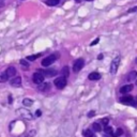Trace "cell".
Listing matches in <instances>:
<instances>
[{
    "label": "cell",
    "mask_w": 137,
    "mask_h": 137,
    "mask_svg": "<svg viewBox=\"0 0 137 137\" xmlns=\"http://www.w3.org/2000/svg\"><path fill=\"white\" fill-rule=\"evenodd\" d=\"M84 65H85L84 59H77V60L74 62V64H73V72H75V73L79 72V71L84 68Z\"/></svg>",
    "instance_id": "6da1fadb"
},
{
    "label": "cell",
    "mask_w": 137,
    "mask_h": 137,
    "mask_svg": "<svg viewBox=\"0 0 137 137\" xmlns=\"http://www.w3.org/2000/svg\"><path fill=\"white\" fill-rule=\"evenodd\" d=\"M54 84L55 86L58 88V89H63L65 86H67V79H65V77H58V78L55 79L54 81Z\"/></svg>",
    "instance_id": "7a4b0ae2"
},
{
    "label": "cell",
    "mask_w": 137,
    "mask_h": 137,
    "mask_svg": "<svg viewBox=\"0 0 137 137\" xmlns=\"http://www.w3.org/2000/svg\"><path fill=\"white\" fill-rule=\"evenodd\" d=\"M56 59H57V55H50L48 57H46L43 59V61H42V65L43 67H49L50 64H52L54 62L56 61Z\"/></svg>",
    "instance_id": "3957f363"
},
{
    "label": "cell",
    "mask_w": 137,
    "mask_h": 137,
    "mask_svg": "<svg viewBox=\"0 0 137 137\" xmlns=\"http://www.w3.org/2000/svg\"><path fill=\"white\" fill-rule=\"evenodd\" d=\"M119 63H120V57H117L112 60L111 64H110V73L111 74H116L118 68H119Z\"/></svg>",
    "instance_id": "277c9868"
},
{
    "label": "cell",
    "mask_w": 137,
    "mask_h": 137,
    "mask_svg": "<svg viewBox=\"0 0 137 137\" xmlns=\"http://www.w3.org/2000/svg\"><path fill=\"white\" fill-rule=\"evenodd\" d=\"M32 79H33V82H34V84L40 85V84H42V82L44 81V75H43L42 73H40V72H37V73L33 74Z\"/></svg>",
    "instance_id": "5b68a950"
},
{
    "label": "cell",
    "mask_w": 137,
    "mask_h": 137,
    "mask_svg": "<svg viewBox=\"0 0 137 137\" xmlns=\"http://www.w3.org/2000/svg\"><path fill=\"white\" fill-rule=\"evenodd\" d=\"M39 72H40V73H42V74L45 75V76H47V77H54V76H55V75L58 73L55 69H47V70H45V71L40 70Z\"/></svg>",
    "instance_id": "8992f818"
},
{
    "label": "cell",
    "mask_w": 137,
    "mask_h": 137,
    "mask_svg": "<svg viewBox=\"0 0 137 137\" xmlns=\"http://www.w3.org/2000/svg\"><path fill=\"white\" fill-rule=\"evenodd\" d=\"M10 84H11V86H14V87L20 86V85H22V77H18V76L13 77V78L11 79Z\"/></svg>",
    "instance_id": "52a82bcc"
},
{
    "label": "cell",
    "mask_w": 137,
    "mask_h": 137,
    "mask_svg": "<svg viewBox=\"0 0 137 137\" xmlns=\"http://www.w3.org/2000/svg\"><path fill=\"white\" fill-rule=\"evenodd\" d=\"M132 90H133V85H125V86H123V87L120 88V92L124 93V94L131 92Z\"/></svg>",
    "instance_id": "ba28073f"
},
{
    "label": "cell",
    "mask_w": 137,
    "mask_h": 137,
    "mask_svg": "<svg viewBox=\"0 0 137 137\" xmlns=\"http://www.w3.org/2000/svg\"><path fill=\"white\" fill-rule=\"evenodd\" d=\"M5 73H7V75H8L9 78H10V77H14V76L16 75V70H15L14 67H10V68L7 69Z\"/></svg>",
    "instance_id": "9c48e42d"
},
{
    "label": "cell",
    "mask_w": 137,
    "mask_h": 137,
    "mask_svg": "<svg viewBox=\"0 0 137 137\" xmlns=\"http://www.w3.org/2000/svg\"><path fill=\"white\" fill-rule=\"evenodd\" d=\"M18 112H19V114L22 115V117H24V118L30 119V120H31V119L33 118V117H32V115H31V114H30V112H29L28 110H25V109H19V110H18Z\"/></svg>",
    "instance_id": "30bf717a"
},
{
    "label": "cell",
    "mask_w": 137,
    "mask_h": 137,
    "mask_svg": "<svg viewBox=\"0 0 137 137\" xmlns=\"http://www.w3.org/2000/svg\"><path fill=\"white\" fill-rule=\"evenodd\" d=\"M136 77H137L136 71H131V72L128 74V76H127V80L128 81H133V80L136 79Z\"/></svg>",
    "instance_id": "8fae6325"
},
{
    "label": "cell",
    "mask_w": 137,
    "mask_h": 137,
    "mask_svg": "<svg viewBox=\"0 0 137 137\" xmlns=\"http://www.w3.org/2000/svg\"><path fill=\"white\" fill-rule=\"evenodd\" d=\"M88 78L90 79V80H99V79L101 78V75H100L98 72H92V73L89 74Z\"/></svg>",
    "instance_id": "7c38bea8"
},
{
    "label": "cell",
    "mask_w": 137,
    "mask_h": 137,
    "mask_svg": "<svg viewBox=\"0 0 137 137\" xmlns=\"http://www.w3.org/2000/svg\"><path fill=\"white\" fill-rule=\"evenodd\" d=\"M43 84V82H42ZM50 89V84H43V85H39V90L40 91H43V92H46V91H48Z\"/></svg>",
    "instance_id": "4fadbf2b"
},
{
    "label": "cell",
    "mask_w": 137,
    "mask_h": 137,
    "mask_svg": "<svg viewBox=\"0 0 137 137\" xmlns=\"http://www.w3.org/2000/svg\"><path fill=\"white\" fill-rule=\"evenodd\" d=\"M132 100H133V98H132V97H130V95H127V97H123V98H121V99H120V102H121L122 104L129 105V103H130Z\"/></svg>",
    "instance_id": "5bb4252c"
},
{
    "label": "cell",
    "mask_w": 137,
    "mask_h": 137,
    "mask_svg": "<svg viewBox=\"0 0 137 137\" xmlns=\"http://www.w3.org/2000/svg\"><path fill=\"white\" fill-rule=\"evenodd\" d=\"M60 0H46V4L49 5V7H54V5H57Z\"/></svg>",
    "instance_id": "9a60e30c"
},
{
    "label": "cell",
    "mask_w": 137,
    "mask_h": 137,
    "mask_svg": "<svg viewBox=\"0 0 137 137\" xmlns=\"http://www.w3.org/2000/svg\"><path fill=\"white\" fill-rule=\"evenodd\" d=\"M61 74L63 75V77H67L70 75V71H69V67H64L63 69H62V71H61Z\"/></svg>",
    "instance_id": "2e32d148"
},
{
    "label": "cell",
    "mask_w": 137,
    "mask_h": 137,
    "mask_svg": "<svg viewBox=\"0 0 137 137\" xmlns=\"http://www.w3.org/2000/svg\"><path fill=\"white\" fill-rule=\"evenodd\" d=\"M9 79V77L7 75V73L5 72H2V73H0V81L3 82V81H7Z\"/></svg>",
    "instance_id": "e0dca14e"
},
{
    "label": "cell",
    "mask_w": 137,
    "mask_h": 137,
    "mask_svg": "<svg viewBox=\"0 0 137 137\" xmlns=\"http://www.w3.org/2000/svg\"><path fill=\"white\" fill-rule=\"evenodd\" d=\"M23 104L25 105L26 107H28V106H31V105L33 104V101H32V100H30V99H24V101H23Z\"/></svg>",
    "instance_id": "ac0fdd59"
},
{
    "label": "cell",
    "mask_w": 137,
    "mask_h": 137,
    "mask_svg": "<svg viewBox=\"0 0 137 137\" xmlns=\"http://www.w3.org/2000/svg\"><path fill=\"white\" fill-rule=\"evenodd\" d=\"M92 130L94 131V132H100V131H101V125L98 122H94L92 124Z\"/></svg>",
    "instance_id": "d6986e66"
},
{
    "label": "cell",
    "mask_w": 137,
    "mask_h": 137,
    "mask_svg": "<svg viewBox=\"0 0 137 137\" xmlns=\"http://www.w3.org/2000/svg\"><path fill=\"white\" fill-rule=\"evenodd\" d=\"M40 56H41V54H37V55H31V56H28V57H27V60H29V61H34L35 59H38Z\"/></svg>",
    "instance_id": "ffe728a7"
},
{
    "label": "cell",
    "mask_w": 137,
    "mask_h": 137,
    "mask_svg": "<svg viewBox=\"0 0 137 137\" xmlns=\"http://www.w3.org/2000/svg\"><path fill=\"white\" fill-rule=\"evenodd\" d=\"M84 136L85 137H94V134H93L92 131L86 130V131H84Z\"/></svg>",
    "instance_id": "44dd1931"
},
{
    "label": "cell",
    "mask_w": 137,
    "mask_h": 137,
    "mask_svg": "<svg viewBox=\"0 0 137 137\" xmlns=\"http://www.w3.org/2000/svg\"><path fill=\"white\" fill-rule=\"evenodd\" d=\"M104 131H105V133H106V134H108V135H112V134H114V132H112V128H111V127L106 125L105 129H104Z\"/></svg>",
    "instance_id": "7402d4cb"
},
{
    "label": "cell",
    "mask_w": 137,
    "mask_h": 137,
    "mask_svg": "<svg viewBox=\"0 0 137 137\" xmlns=\"http://www.w3.org/2000/svg\"><path fill=\"white\" fill-rule=\"evenodd\" d=\"M122 133H123L122 129H117L116 133H114V134H112V135H114L115 137H119V136H120V135H122Z\"/></svg>",
    "instance_id": "603a6c76"
},
{
    "label": "cell",
    "mask_w": 137,
    "mask_h": 137,
    "mask_svg": "<svg viewBox=\"0 0 137 137\" xmlns=\"http://www.w3.org/2000/svg\"><path fill=\"white\" fill-rule=\"evenodd\" d=\"M20 65H23V67H25V68H28L29 63L27 62V60H25V59H22L20 60Z\"/></svg>",
    "instance_id": "cb8c5ba5"
},
{
    "label": "cell",
    "mask_w": 137,
    "mask_h": 137,
    "mask_svg": "<svg viewBox=\"0 0 137 137\" xmlns=\"http://www.w3.org/2000/svg\"><path fill=\"white\" fill-rule=\"evenodd\" d=\"M129 105H130V106H134V107H137V102H135L134 100H132V101H131V102L129 103Z\"/></svg>",
    "instance_id": "d4e9b609"
},
{
    "label": "cell",
    "mask_w": 137,
    "mask_h": 137,
    "mask_svg": "<svg viewBox=\"0 0 137 137\" xmlns=\"http://www.w3.org/2000/svg\"><path fill=\"white\" fill-rule=\"evenodd\" d=\"M108 122H109L108 118H104V119H102V123L105 124V125H107V124H108Z\"/></svg>",
    "instance_id": "484cf974"
},
{
    "label": "cell",
    "mask_w": 137,
    "mask_h": 137,
    "mask_svg": "<svg viewBox=\"0 0 137 137\" xmlns=\"http://www.w3.org/2000/svg\"><path fill=\"white\" fill-rule=\"evenodd\" d=\"M99 42H100V39H99V38H97V39H95V40L93 41V42H92V43H91L90 45H91V46H94L95 44H98Z\"/></svg>",
    "instance_id": "4316f807"
},
{
    "label": "cell",
    "mask_w": 137,
    "mask_h": 137,
    "mask_svg": "<svg viewBox=\"0 0 137 137\" xmlns=\"http://www.w3.org/2000/svg\"><path fill=\"white\" fill-rule=\"evenodd\" d=\"M136 11H137V5H136V7H134V8H131V9L129 10L130 13H133V12H136Z\"/></svg>",
    "instance_id": "83f0119b"
},
{
    "label": "cell",
    "mask_w": 137,
    "mask_h": 137,
    "mask_svg": "<svg viewBox=\"0 0 137 137\" xmlns=\"http://www.w3.org/2000/svg\"><path fill=\"white\" fill-rule=\"evenodd\" d=\"M41 114H42V112H41V110H37V112H35V115H37V117H40V116H41Z\"/></svg>",
    "instance_id": "f1b7e54d"
},
{
    "label": "cell",
    "mask_w": 137,
    "mask_h": 137,
    "mask_svg": "<svg viewBox=\"0 0 137 137\" xmlns=\"http://www.w3.org/2000/svg\"><path fill=\"white\" fill-rule=\"evenodd\" d=\"M93 115H94V112H93V111H92V112H91V114H89V115H88V116H89V117H92V116H93Z\"/></svg>",
    "instance_id": "f546056e"
},
{
    "label": "cell",
    "mask_w": 137,
    "mask_h": 137,
    "mask_svg": "<svg viewBox=\"0 0 137 137\" xmlns=\"http://www.w3.org/2000/svg\"><path fill=\"white\" fill-rule=\"evenodd\" d=\"M103 58V55H100L99 57H98V59H102Z\"/></svg>",
    "instance_id": "4dcf8cb0"
},
{
    "label": "cell",
    "mask_w": 137,
    "mask_h": 137,
    "mask_svg": "<svg viewBox=\"0 0 137 137\" xmlns=\"http://www.w3.org/2000/svg\"><path fill=\"white\" fill-rule=\"evenodd\" d=\"M87 1H90V0H87Z\"/></svg>",
    "instance_id": "1f68e13d"
},
{
    "label": "cell",
    "mask_w": 137,
    "mask_h": 137,
    "mask_svg": "<svg viewBox=\"0 0 137 137\" xmlns=\"http://www.w3.org/2000/svg\"><path fill=\"white\" fill-rule=\"evenodd\" d=\"M136 62H137V59H136Z\"/></svg>",
    "instance_id": "d6a6232c"
}]
</instances>
